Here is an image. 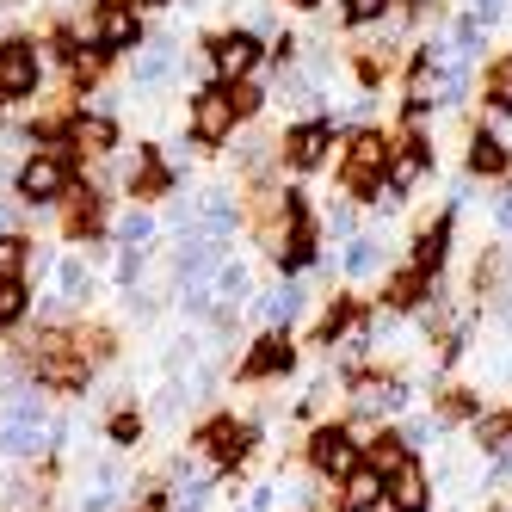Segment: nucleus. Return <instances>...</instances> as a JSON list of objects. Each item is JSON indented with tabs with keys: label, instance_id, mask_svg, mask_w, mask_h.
<instances>
[{
	"label": "nucleus",
	"instance_id": "f257e3e1",
	"mask_svg": "<svg viewBox=\"0 0 512 512\" xmlns=\"http://www.w3.org/2000/svg\"><path fill=\"white\" fill-rule=\"evenodd\" d=\"M389 155H395V142H389L383 130H371V124H358V130L346 136V167H340L346 198H371L377 179L389 173Z\"/></svg>",
	"mask_w": 512,
	"mask_h": 512
},
{
	"label": "nucleus",
	"instance_id": "f03ea898",
	"mask_svg": "<svg viewBox=\"0 0 512 512\" xmlns=\"http://www.w3.org/2000/svg\"><path fill=\"white\" fill-rule=\"evenodd\" d=\"M204 56H210V75L223 81V87H235V81H253L266 44H260V31H223V38L204 44Z\"/></svg>",
	"mask_w": 512,
	"mask_h": 512
},
{
	"label": "nucleus",
	"instance_id": "7ed1b4c3",
	"mask_svg": "<svg viewBox=\"0 0 512 512\" xmlns=\"http://www.w3.org/2000/svg\"><path fill=\"white\" fill-rule=\"evenodd\" d=\"M309 469L327 475V482L358 475L364 469V445L352 438V426H315V438H309Z\"/></svg>",
	"mask_w": 512,
	"mask_h": 512
},
{
	"label": "nucleus",
	"instance_id": "20e7f679",
	"mask_svg": "<svg viewBox=\"0 0 512 512\" xmlns=\"http://www.w3.org/2000/svg\"><path fill=\"white\" fill-rule=\"evenodd\" d=\"M463 173H469V179H512V142L500 136L494 118H475V124H469Z\"/></svg>",
	"mask_w": 512,
	"mask_h": 512
},
{
	"label": "nucleus",
	"instance_id": "39448f33",
	"mask_svg": "<svg viewBox=\"0 0 512 512\" xmlns=\"http://www.w3.org/2000/svg\"><path fill=\"white\" fill-rule=\"evenodd\" d=\"M346 383H352V408H358V420H395V414L414 408V389L401 383V377H364V371H352Z\"/></svg>",
	"mask_w": 512,
	"mask_h": 512
},
{
	"label": "nucleus",
	"instance_id": "423d86ee",
	"mask_svg": "<svg viewBox=\"0 0 512 512\" xmlns=\"http://www.w3.org/2000/svg\"><path fill=\"white\" fill-rule=\"evenodd\" d=\"M68 186H75V161L56 155V149L31 155V161L19 167V198H25V204H56V198H68Z\"/></svg>",
	"mask_w": 512,
	"mask_h": 512
},
{
	"label": "nucleus",
	"instance_id": "0eeeda50",
	"mask_svg": "<svg viewBox=\"0 0 512 512\" xmlns=\"http://www.w3.org/2000/svg\"><path fill=\"white\" fill-rule=\"evenodd\" d=\"M44 81V62H38V44L31 38H0V105L13 99H31Z\"/></svg>",
	"mask_w": 512,
	"mask_h": 512
},
{
	"label": "nucleus",
	"instance_id": "6e6552de",
	"mask_svg": "<svg viewBox=\"0 0 512 512\" xmlns=\"http://www.w3.org/2000/svg\"><path fill=\"white\" fill-rule=\"evenodd\" d=\"M451 235H457V210L445 204L432 216V223L408 241V266L414 272H426V278H445V260H451Z\"/></svg>",
	"mask_w": 512,
	"mask_h": 512
},
{
	"label": "nucleus",
	"instance_id": "1a4fd4ad",
	"mask_svg": "<svg viewBox=\"0 0 512 512\" xmlns=\"http://www.w3.org/2000/svg\"><path fill=\"white\" fill-rule=\"evenodd\" d=\"M235 99H229V87L223 81H210L198 99H192V142H223L229 130H235Z\"/></svg>",
	"mask_w": 512,
	"mask_h": 512
},
{
	"label": "nucleus",
	"instance_id": "9d476101",
	"mask_svg": "<svg viewBox=\"0 0 512 512\" xmlns=\"http://www.w3.org/2000/svg\"><path fill=\"white\" fill-rule=\"evenodd\" d=\"M247 445H253V432H247L241 420H210V426L198 432V451H204V463H210L216 475H229V469L247 457Z\"/></svg>",
	"mask_w": 512,
	"mask_h": 512
},
{
	"label": "nucleus",
	"instance_id": "9b49d317",
	"mask_svg": "<svg viewBox=\"0 0 512 512\" xmlns=\"http://www.w3.org/2000/svg\"><path fill=\"white\" fill-rule=\"evenodd\" d=\"M327 149H334V118H315V124H297L284 136V161L297 173H315L327 161Z\"/></svg>",
	"mask_w": 512,
	"mask_h": 512
},
{
	"label": "nucleus",
	"instance_id": "f8f14e48",
	"mask_svg": "<svg viewBox=\"0 0 512 512\" xmlns=\"http://www.w3.org/2000/svg\"><path fill=\"white\" fill-rule=\"evenodd\" d=\"M290 364H297V352H290L284 327H266V334L253 340V352L241 358V377H247V383H260V377H284Z\"/></svg>",
	"mask_w": 512,
	"mask_h": 512
},
{
	"label": "nucleus",
	"instance_id": "ddd939ff",
	"mask_svg": "<svg viewBox=\"0 0 512 512\" xmlns=\"http://www.w3.org/2000/svg\"><path fill=\"white\" fill-rule=\"evenodd\" d=\"M488 38H494V31L475 19V13H451L445 38H438V62H475V56L488 50Z\"/></svg>",
	"mask_w": 512,
	"mask_h": 512
},
{
	"label": "nucleus",
	"instance_id": "4468645a",
	"mask_svg": "<svg viewBox=\"0 0 512 512\" xmlns=\"http://www.w3.org/2000/svg\"><path fill=\"white\" fill-rule=\"evenodd\" d=\"M50 445H62L56 420H0V451H7V457H38Z\"/></svg>",
	"mask_w": 512,
	"mask_h": 512
},
{
	"label": "nucleus",
	"instance_id": "2eb2a0df",
	"mask_svg": "<svg viewBox=\"0 0 512 512\" xmlns=\"http://www.w3.org/2000/svg\"><path fill=\"white\" fill-rule=\"evenodd\" d=\"M179 75V44L173 38H142V50H136V62H130V81L136 87H161V81H173Z\"/></svg>",
	"mask_w": 512,
	"mask_h": 512
},
{
	"label": "nucleus",
	"instance_id": "dca6fc26",
	"mask_svg": "<svg viewBox=\"0 0 512 512\" xmlns=\"http://www.w3.org/2000/svg\"><path fill=\"white\" fill-rule=\"evenodd\" d=\"M68 149H81V155H118V118L75 112V118H68Z\"/></svg>",
	"mask_w": 512,
	"mask_h": 512
},
{
	"label": "nucleus",
	"instance_id": "f3484780",
	"mask_svg": "<svg viewBox=\"0 0 512 512\" xmlns=\"http://www.w3.org/2000/svg\"><path fill=\"white\" fill-rule=\"evenodd\" d=\"M432 297H438V278H426V272H414V266H401L389 284H383V303L395 309V315H414V309H432Z\"/></svg>",
	"mask_w": 512,
	"mask_h": 512
},
{
	"label": "nucleus",
	"instance_id": "a211bd4d",
	"mask_svg": "<svg viewBox=\"0 0 512 512\" xmlns=\"http://www.w3.org/2000/svg\"><path fill=\"white\" fill-rule=\"evenodd\" d=\"M414 463V451H408V438H401L395 426H377L371 438H364V469H377V475H401Z\"/></svg>",
	"mask_w": 512,
	"mask_h": 512
},
{
	"label": "nucleus",
	"instance_id": "6ab92c4d",
	"mask_svg": "<svg viewBox=\"0 0 512 512\" xmlns=\"http://www.w3.org/2000/svg\"><path fill=\"white\" fill-rule=\"evenodd\" d=\"M192 204H198V235H216V241H229V235H235V223H241V210H235V198H229L223 186H210V192H198Z\"/></svg>",
	"mask_w": 512,
	"mask_h": 512
},
{
	"label": "nucleus",
	"instance_id": "aec40b11",
	"mask_svg": "<svg viewBox=\"0 0 512 512\" xmlns=\"http://www.w3.org/2000/svg\"><path fill=\"white\" fill-rule=\"evenodd\" d=\"M99 44L105 50H142V19H136V7H99Z\"/></svg>",
	"mask_w": 512,
	"mask_h": 512
},
{
	"label": "nucleus",
	"instance_id": "412c9836",
	"mask_svg": "<svg viewBox=\"0 0 512 512\" xmlns=\"http://www.w3.org/2000/svg\"><path fill=\"white\" fill-rule=\"evenodd\" d=\"M210 297H216V309H235L241 297H253V266L229 253V260L210 272Z\"/></svg>",
	"mask_w": 512,
	"mask_h": 512
},
{
	"label": "nucleus",
	"instance_id": "4be33fe9",
	"mask_svg": "<svg viewBox=\"0 0 512 512\" xmlns=\"http://www.w3.org/2000/svg\"><path fill=\"white\" fill-rule=\"evenodd\" d=\"M346 500H340V512H377V506H389V475H377V469H358V475H346Z\"/></svg>",
	"mask_w": 512,
	"mask_h": 512
},
{
	"label": "nucleus",
	"instance_id": "5701e85b",
	"mask_svg": "<svg viewBox=\"0 0 512 512\" xmlns=\"http://www.w3.org/2000/svg\"><path fill=\"white\" fill-rule=\"evenodd\" d=\"M389 512H432V482L420 475V463L389 475Z\"/></svg>",
	"mask_w": 512,
	"mask_h": 512
},
{
	"label": "nucleus",
	"instance_id": "b1692460",
	"mask_svg": "<svg viewBox=\"0 0 512 512\" xmlns=\"http://www.w3.org/2000/svg\"><path fill=\"white\" fill-rule=\"evenodd\" d=\"M383 235H371V229H358L352 241H346V253H340V266H346V278H377L383 272Z\"/></svg>",
	"mask_w": 512,
	"mask_h": 512
},
{
	"label": "nucleus",
	"instance_id": "393cba45",
	"mask_svg": "<svg viewBox=\"0 0 512 512\" xmlns=\"http://www.w3.org/2000/svg\"><path fill=\"white\" fill-rule=\"evenodd\" d=\"M303 315V284L290 278V284H278V290H266L260 303H253V321L260 327H284V321H297Z\"/></svg>",
	"mask_w": 512,
	"mask_h": 512
},
{
	"label": "nucleus",
	"instance_id": "a878e982",
	"mask_svg": "<svg viewBox=\"0 0 512 512\" xmlns=\"http://www.w3.org/2000/svg\"><path fill=\"white\" fill-rule=\"evenodd\" d=\"M438 420H445V426H475V420H482V395L463 389V383L438 389Z\"/></svg>",
	"mask_w": 512,
	"mask_h": 512
},
{
	"label": "nucleus",
	"instance_id": "bb28decb",
	"mask_svg": "<svg viewBox=\"0 0 512 512\" xmlns=\"http://www.w3.org/2000/svg\"><path fill=\"white\" fill-rule=\"evenodd\" d=\"M358 321H364V309H358L352 297H340L334 309H327V315H321V327H315V346H340V340L352 334V327H358Z\"/></svg>",
	"mask_w": 512,
	"mask_h": 512
},
{
	"label": "nucleus",
	"instance_id": "cd10ccee",
	"mask_svg": "<svg viewBox=\"0 0 512 512\" xmlns=\"http://www.w3.org/2000/svg\"><path fill=\"white\" fill-rule=\"evenodd\" d=\"M512 445V408H482V420H475V451H506Z\"/></svg>",
	"mask_w": 512,
	"mask_h": 512
},
{
	"label": "nucleus",
	"instance_id": "c85d7f7f",
	"mask_svg": "<svg viewBox=\"0 0 512 512\" xmlns=\"http://www.w3.org/2000/svg\"><path fill=\"white\" fill-rule=\"evenodd\" d=\"M482 99H488L494 118H506V105H512V50H500V56L488 62V87H482Z\"/></svg>",
	"mask_w": 512,
	"mask_h": 512
},
{
	"label": "nucleus",
	"instance_id": "c756f323",
	"mask_svg": "<svg viewBox=\"0 0 512 512\" xmlns=\"http://www.w3.org/2000/svg\"><path fill=\"white\" fill-rule=\"evenodd\" d=\"M395 432H401V438H408V451L420 457V451H432V445H438V438H445L451 426H445V420H438V414H408V420H401Z\"/></svg>",
	"mask_w": 512,
	"mask_h": 512
},
{
	"label": "nucleus",
	"instance_id": "7c9ffc66",
	"mask_svg": "<svg viewBox=\"0 0 512 512\" xmlns=\"http://www.w3.org/2000/svg\"><path fill=\"white\" fill-rule=\"evenodd\" d=\"M395 155H408L420 173H432V167H438V149H432L426 124H401V142H395Z\"/></svg>",
	"mask_w": 512,
	"mask_h": 512
},
{
	"label": "nucleus",
	"instance_id": "2f4dec72",
	"mask_svg": "<svg viewBox=\"0 0 512 512\" xmlns=\"http://www.w3.org/2000/svg\"><path fill=\"white\" fill-rule=\"evenodd\" d=\"M99 229V198L87 186H68V235H93Z\"/></svg>",
	"mask_w": 512,
	"mask_h": 512
},
{
	"label": "nucleus",
	"instance_id": "473e14b6",
	"mask_svg": "<svg viewBox=\"0 0 512 512\" xmlns=\"http://www.w3.org/2000/svg\"><path fill=\"white\" fill-rule=\"evenodd\" d=\"M87 284H93V272H87L81 260H56V297H62L68 309H81V297H87Z\"/></svg>",
	"mask_w": 512,
	"mask_h": 512
},
{
	"label": "nucleus",
	"instance_id": "72a5a7b5",
	"mask_svg": "<svg viewBox=\"0 0 512 512\" xmlns=\"http://www.w3.org/2000/svg\"><path fill=\"white\" fill-rule=\"evenodd\" d=\"M105 62H112V50H105V44H81L75 56H68V75H75V87H93L105 75Z\"/></svg>",
	"mask_w": 512,
	"mask_h": 512
},
{
	"label": "nucleus",
	"instance_id": "f704fd0d",
	"mask_svg": "<svg viewBox=\"0 0 512 512\" xmlns=\"http://www.w3.org/2000/svg\"><path fill=\"white\" fill-rule=\"evenodd\" d=\"M149 235H155V216L149 210H124L118 223H112V241L118 247H149Z\"/></svg>",
	"mask_w": 512,
	"mask_h": 512
},
{
	"label": "nucleus",
	"instance_id": "c9c22d12",
	"mask_svg": "<svg viewBox=\"0 0 512 512\" xmlns=\"http://www.w3.org/2000/svg\"><path fill=\"white\" fill-rule=\"evenodd\" d=\"M25 266H31V241L25 235H0V284L25 278Z\"/></svg>",
	"mask_w": 512,
	"mask_h": 512
},
{
	"label": "nucleus",
	"instance_id": "e433bc0d",
	"mask_svg": "<svg viewBox=\"0 0 512 512\" xmlns=\"http://www.w3.org/2000/svg\"><path fill=\"white\" fill-rule=\"evenodd\" d=\"M25 309H31V290H25V278H7V284H0V327L25 321Z\"/></svg>",
	"mask_w": 512,
	"mask_h": 512
},
{
	"label": "nucleus",
	"instance_id": "4c0bfd02",
	"mask_svg": "<svg viewBox=\"0 0 512 512\" xmlns=\"http://www.w3.org/2000/svg\"><path fill=\"white\" fill-rule=\"evenodd\" d=\"M389 13H395V0H346V7H340L346 25H383Z\"/></svg>",
	"mask_w": 512,
	"mask_h": 512
},
{
	"label": "nucleus",
	"instance_id": "58836bf2",
	"mask_svg": "<svg viewBox=\"0 0 512 512\" xmlns=\"http://www.w3.org/2000/svg\"><path fill=\"white\" fill-rule=\"evenodd\" d=\"M432 112H438L432 93H426V87H408V99H401V124H426Z\"/></svg>",
	"mask_w": 512,
	"mask_h": 512
},
{
	"label": "nucleus",
	"instance_id": "ea45409f",
	"mask_svg": "<svg viewBox=\"0 0 512 512\" xmlns=\"http://www.w3.org/2000/svg\"><path fill=\"white\" fill-rule=\"evenodd\" d=\"M327 229H334V235H346V241H352V235H358V198H340L334 210H327Z\"/></svg>",
	"mask_w": 512,
	"mask_h": 512
},
{
	"label": "nucleus",
	"instance_id": "a19ab883",
	"mask_svg": "<svg viewBox=\"0 0 512 512\" xmlns=\"http://www.w3.org/2000/svg\"><path fill=\"white\" fill-rule=\"evenodd\" d=\"M229 99H235V112H241V118H253V112L266 105V93L253 87V81H235V87H229Z\"/></svg>",
	"mask_w": 512,
	"mask_h": 512
},
{
	"label": "nucleus",
	"instance_id": "79ce46f5",
	"mask_svg": "<svg viewBox=\"0 0 512 512\" xmlns=\"http://www.w3.org/2000/svg\"><path fill=\"white\" fill-rule=\"evenodd\" d=\"M494 229H500V235H512V186H500V192H494Z\"/></svg>",
	"mask_w": 512,
	"mask_h": 512
},
{
	"label": "nucleus",
	"instance_id": "37998d69",
	"mask_svg": "<svg viewBox=\"0 0 512 512\" xmlns=\"http://www.w3.org/2000/svg\"><path fill=\"white\" fill-rule=\"evenodd\" d=\"M136 432H142V420L136 414H118L112 420V445H136Z\"/></svg>",
	"mask_w": 512,
	"mask_h": 512
},
{
	"label": "nucleus",
	"instance_id": "c03bdc74",
	"mask_svg": "<svg viewBox=\"0 0 512 512\" xmlns=\"http://www.w3.org/2000/svg\"><path fill=\"white\" fill-rule=\"evenodd\" d=\"M272 506H278V488H253L241 512H272Z\"/></svg>",
	"mask_w": 512,
	"mask_h": 512
},
{
	"label": "nucleus",
	"instance_id": "a18cd8bd",
	"mask_svg": "<svg viewBox=\"0 0 512 512\" xmlns=\"http://www.w3.org/2000/svg\"><path fill=\"white\" fill-rule=\"evenodd\" d=\"M290 7H297V13H315V7H321V0H290Z\"/></svg>",
	"mask_w": 512,
	"mask_h": 512
},
{
	"label": "nucleus",
	"instance_id": "49530a36",
	"mask_svg": "<svg viewBox=\"0 0 512 512\" xmlns=\"http://www.w3.org/2000/svg\"><path fill=\"white\" fill-rule=\"evenodd\" d=\"M99 7H136V0H99Z\"/></svg>",
	"mask_w": 512,
	"mask_h": 512
},
{
	"label": "nucleus",
	"instance_id": "de8ad7c7",
	"mask_svg": "<svg viewBox=\"0 0 512 512\" xmlns=\"http://www.w3.org/2000/svg\"><path fill=\"white\" fill-rule=\"evenodd\" d=\"M136 7H173V0H136Z\"/></svg>",
	"mask_w": 512,
	"mask_h": 512
},
{
	"label": "nucleus",
	"instance_id": "09e8293b",
	"mask_svg": "<svg viewBox=\"0 0 512 512\" xmlns=\"http://www.w3.org/2000/svg\"><path fill=\"white\" fill-rule=\"evenodd\" d=\"M0 235H7V204H0Z\"/></svg>",
	"mask_w": 512,
	"mask_h": 512
},
{
	"label": "nucleus",
	"instance_id": "8fccbe9b",
	"mask_svg": "<svg viewBox=\"0 0 512 512\" xmlns=\"http://www.w3.org/2000/svg\"><path fill=\"white\" fill-rule=\"evenodd\" d=\"M488 512H512V506H506V500H494V506H488Z\"/></svg>",
	"mask_w": 512,
	"mask_h": 512
}]
</instances>
